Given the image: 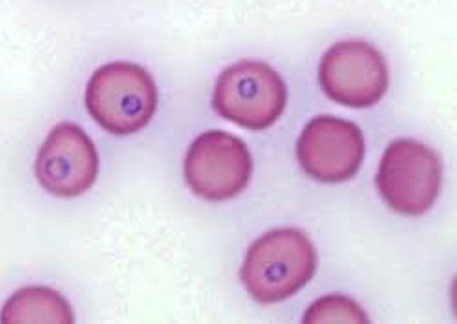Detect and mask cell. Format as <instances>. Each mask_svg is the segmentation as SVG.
Listing matches in <instances>:
<instances>
[{
  "mask_svg": "<svg viewBox=\"0 0 457 324\" xmlns=\"http://www.w3.org/2000/svg\"><path fill=\"white\" fill-rule=\"evenodd\" d=\"M89 114L104 129L115 135L138 132L153 118L158 102L155 83L142 66L113 62L98 67L85 90Z\"/></svg>",
  "mask_w": 457,
  "mask_h": 324,
  "instance_id": "2",
  "label": "cell"
},
{
  "mask_svg": "<svg viewBox=\"0 0 457 324\" xmlns=\"http://www.w3.org/2000/svg\"><path fill=\"white\" fill-rule=\"evenodd\" d=\"M319 80L332 100L351 107H366L386 91L388 71L374 46L363 40L350 39L335 44L325 53Z\"/></svg>",
  "mask_w": 457,
  "mask_h": 324,
  "instance_id": "6",
  "label": "cell"
},
{
  "mask_svg": "<svg viewBox=\"0 0 457 324\" xmlns=\"http://www.w3.org/2000/svg\"><path fill=\"white\" fill-rule=\"evenodd\" d=\"M99 168L96 147L81 127L63 122L48 134L37 152L35 173L49 193L74 197L94 183Z\"/></svg>",
  "mask_w": 457,
  "mask_h": 324,
  "instance_id": "7",
  "label": "cell"
},
{
  "mask_svg": "<svg viewBox=\"0 0 457 324\" xmlns=\"http://www.w3.org/2000/svg\"><path fill=\"white\" fill-rule=\"evenodd\" d=\"M302 322L315 323H370L368 315L352 298L330 294L315 300L307 309Z\"/></svg>",
  "mask_w": 457,
  "mask_h": 324,
  "instance_id": "10",
  "label": "cell"
},
{
  "mask_svg": "<svg viewBox=\"0 0 457 324\" xmlns=\"http://www.w3.org/2000/svg\"><path fill=\"white\" fill-rule=\"evenodd\" d=\"M3 324H71L74 314L67 300L58 291L42 286L17 291L4 304Z\"/></svg>",
  "mask_w": 457,
  "mask_h": 324,
  "instance_id": "9",
  "label": "cell"
},
{
  "mask_svg": "<svg viewBox=\"0 0 457 324\" xmlns=\"http://www.w3.org/2000/svg\"><path fill=\"white\" fill-rule=\"evenodd\" d=\"M442 181L436 154L422 143L397 140L386 150L376 183L386 204L395 212L420 215L433 204Z\"/></svg>",
  "mask_w": 457,
  "mask_h": 324,
  "instance_id": "4",
  "label": "cell"
},
{
  "mask_svg": "<svg viewBox=\"0 0 457 324\" xmlns=\"http://www.w3.org/2000/svg\"><path fill=\"white\" fill-rule=\"evenodd\" d=\"M252 161L244 142L221 130L200 134L184 162L186 181L198 196L211 201L232 198L247 186Z\"/></svg>",
  "mask_w": 457,
  "mask_h": 324,
  "instance_id": "5",
  "label": "cell"
},
{
  "mask_svg": "<svg viewBox=\"0 0 457 324\" xmlns=\"http://www.w3.org/2000/svg\"><path fill=\"white\" fill-rule=\"evenodd\" d=\"M364 151L363 136L356 125L326 115L311 120L297 143V156L302 168L324 183L352 178L361 166Z\"/></svg>",
  "mask_w": 457,
  "mask_h": 324,
  "instance_id": "8",
  "label": "cell"
},
{
  "mask_svg": "<svg viewBox=\"0 0 457 324\" xmlns=\"http://www.w3.org/2000/svg\"><path fill=\"white\" fill-rule=\"evenodd\" d=\"M316 265V252L308 237L296 228H283L265 233L251 244L240 276L255 300L270 304L303 287Z\"/></svg>",
  "mask_w": 457,
  "mask_h": 324,
  "instance_id": "1",
  "label": "cell"
},
{
  "mask_svg": "<svg viewBox=\"0 0 457 324\" xmlns=\"http://www.w3.org/2000/svg\"><path fill=\"white\" fill-rule=\"evenodd\" d=\"M286 96L285 84L277 71L264 62L243 60L220 73L212 105L225 119L259 130L273 125L282 115Z\"/></svg>",
  "mask_w": 457,
  "mask_h": 324,
  "instance_id": "3",
  "label": "cell"
}]
</instances>
